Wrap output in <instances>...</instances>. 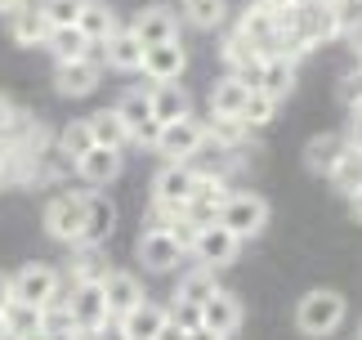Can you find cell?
<instances>
[{
	"label": "cell",
	"mask_w": 362,
	"mask_h": 340,
	"mask_svg": "<svg viewBox=\"0 0 362 340\" xmlns=\"http://www.w3.org/2000/svg\"><path fill=\"white\" fill-rule=\"evenodd\" d=\"M344 318H349V300H344L340 291H331V287L304 291L300 305H296V327H300V336H309V340L336 336L344 327Z\"/></svg>",
	"instance_id": "6da1fadb"
},
{
	"label": "cell",
	"mask_w": 362,
	"mask_h": 340,
	"mask_svg": "<svg viewBox=\"0 0 362 340\" xmlns=\"http://www.w3.org/2000/svg\"><path fill=\"white\" fill-rule=\"evenodd\" d=\"M67 295V278L54 264H23L18 273L9 278V300H23L45 314L49 305H59Z\"/></svg>",
	"instance_id": "7a4b0ae2"
},
{
	"label": "cell",
	"mask_w": 362,
	"mask_h": 340,
	"mask_svg": "<svg viewBox=\"0 0 362 340\" xmlns=\"http://www.w3.org/2000/svg\"><path fill=\"white\" fill-rule=\"evenodd\" d=\"M86 215H90V193H54L45 202V233L63 246L86 242Z\"/></svg>",
	"instance_id": "3957f363"
},
{
	"label": "cell",
	"mask_w": 362,
	"mask_h": 340,
	"mask_svg": "<svg viewBox=\"0 0 362 340\" xmlns=\"http://www.w3.org/2000/svg\"><path fill=\"white\" fill-rule=\"evenodd\" d=\"M269 202H264L259 193H250V188H238V193H228V202L224 210H219V224L238 237V242H250V237H259L264 229H269Z\"/></svg>",
	"instance_id": "277c9868"
},
{
	"label": "cell",
	"mask_w": 362,
	"mask_h": 340,
	"mask_svg": "<svg viewBox=\"0 0 362 340\" xmlns=\"http://www.w3.org/2000/svg\"><path fill=\"white\" fill-rule=\"evenodd\" d=\"M291 27L309 40V45H331V40L344 36V27L336 18V9H331V0H300V9L291 13Z\"/></svg>",
	"instance_id": "5b68a950"
},
{
	"label": "cell",
	"mask_w": 362,
	"mask_h": 340,
	"mask_svg": "<svg viewBox=\"0 0 362 340\" xmlns=\"http://www.w3.org/2000/svg\"><path fill=\"white\" fill-rule=\"evenodd\" d=\"M63 300H67V314H72V327L86 336V340L99 332L107 318H112V314H107L103 282H81V287H72V291L63 295Z\"/></svg>",
	"instance_id": "8992f818"
},
{
	"label": "cell",
	"mask_w": 362,
	"mask_h": 340,
	"mask_svg": "<svg viewBox=\"0 0 362 340\" xmlns=\"http://www.w3.org/2000/svg\"><path fill=\"white\" fill-rule=\"evenodd\" d=\"M192 193H197V170L188 162H165L152 175V202L165 206V210H184Z\"/></svg>",
	"instance_id": "52a82bcc"
},
{
	"label": "cell",
	"mask_w": 362,
	"mask_h": 340,
	"mask_svg": "<svg viewBox=\"0 0 362 340\" xmlns=\"http://www.w3.org/2000/svg\"><path fill=\"white\" fill-rule=\"evenodd\" d=\"M161 152L165 162H197V152L206 148V130H202V121L197 117H184V121H170V125H161V135H157V144H152Z\"/></svg>",
	"instance_id": "ba28073f"
},
{
	"label": "cell",
	"mask_w": 362,
	"mask_h": 340,
	"mask_svg": "<svg viewBox=\"0 0 362 340\" xmlns=\"http://www.w3.org/2000/svg\"><path fill=\"white\" fill-rule=\"evenodd\" d=\"M112 108H117V117L125 125V135H130V144H144V148L157 144L161 125H157V117H152V108H148V90H125Z\"/></svg>",
	"instance_id": "9c48e42d"
},
{
	"label": "cell",
	"mask_w": 362,
	"mask_h": 340,
	"mask_svg": "<svg viewBox=\"0 0 362 340\" xmlns=\"http://www.w3.org/2000/svg\"><path fill=\"white\" fill-rule=\"evenodd\" d=\"M192 264H202V268H228V264H238V255H242V242L233 237L224 224H206V229L197 233V242H192Z\"/></svg>",
	"instance_id": "30bf717a"
},
{
	"label": "cell",
	"mask_w": 362,
	"mask_h": 340,
	"mask_svg": "<svg viewBox=\"0 0 362 340\" xmlns=\"http://www.w3.org/2000/svg\"><path fill=\"white\" fill-rule=\"evenodd\" d=\"M103 85V59L99 50L90 54V59H76V63H59V72H54V90L63 98H86Z\"/></svg>",
	"instance_id": "8fae6325"
},
{
	"label": "cell",
	"mask_w": 362,
	"mask_h": 340,
	"mask_svg": "<svg viewBox=\"0 0 362 340\" xmlns=\"http://www.w3.org/2000/svg\"><path fill=\"white\" fill-rule=\"evenodd\" d=\"M179 260H184V246H179L165 229H144L139 233V264H144L148 273H175Z\"/></svg>",
	"instance_id": "7c38bea8"
},
{
	"label": "cell",
	"mask_w": 362,
	"mask_h": 340,
	"mask_svg": "<svg viewBox=\"0 0 362 340\" xmlns=\"http://www.w3.org/2000/svg\"><path fill=\"white\" fill-rule=\"evenodd\" d=\"M238 36L250 40L264 59L277 50V36H282V18H277L273 9H264V5H246L242 9V18H238Z\"/></svg>",
	"instance_id": "4fadbf2b"
},
{
	"label": "cell",
	"mask_w": 362,
	"mask_h": 340,
	"mask_svg": "<svg viewBox=\"0 0 362 340\" xmlns=\"http://www.w3.org/2000/svg\"><path fill=\"white\" fill-rule=\"evenodd\" d=\"M228 193H233L228 179H202V175H197V193L188 197L184 215L197 224V229H206V224H219V210H224Z\"/></svg>",
	"instance_id": "5bb4252c"
},
{
	"label": "cell",
	"mask_w": 362,
	"mask_h": 340,
	"mask_svg": "<svg viewBox=\"0 0 362 340\" xmlns=\"http://www.w3.org/2000/svg\"><path fill=\"white\" fill-rule=\"evenodd\" d=\"M130 32L144 40V50L148 45H165V40H179V13L165 9V5H144L134 13Z\"/></svg>",
	"instance_id": "9a60e30c"
},
{
	"label": "cell",
	"mask_w": 362,
	"mask_h": 340,
	"mask_svg": "<svg viewBox=\"0 0 362 340\" xmlns=\"http://www.w3.org/2000/svg\"><path fill=\"white\" fill-rule=\"evenodd\" d=\"M188 72V54L179 40H165V45H148L144 50V76L152 85H170Z\"/></svg>",
	"instance_id": "2e32d148"
},
{
	"label": "cell",
	"mask_w": 362,
	"mask_h": 340,
	"mask_svg": "<svg viewBox=\"0 0 362 340\" xmlns=\"http://www.w3.org/2000/svg\"><path fill=\"white\" fill-rule=\"evenodd\" d=\"M121 170H125V152H117V148H99V144H94L86 157H76V175L86 179L94 193L107 188L112 179H121Z\"/></svg>",
	"instance_id": "e0dca14e"
},
{
	"label": "cell",
	"mask_w": 362,
	"mask_h": 340,
	"mask_svg": "<svg viewBox=\"0 0 362 340\" xmlns=\"http://www.w3.org/2000/svg\"><path fill=\"white\" fill-rule=\"evenodd\" d=\"M224 67H228V76H238V81H246L250 90H255V81H259V72H264V54L250 45V40H242L238 32H228L224 36Z\"/></svg>",
	"instance_id": "ac0fdd59"
},
{
	"label": "cell",
	"mask_w": 362,
	"mask_h": 340,
	"mask_svg": "<svg viewBox=\"0 0 362 340\" xmlns=\"http://www.w3.org/2000/svg\"><path fill=\"white\" fill-rule=\"evenodd\" d=\"M103 67H117V72H144V40H139L130 27H121L117 36H107L99 45Z\"/></svg>",
	"instance_id": "d6986e66"
},
{
	"label": "cell",
	"mask_w": 362,
	"mask_h": 340,
	"mask_svg": "<svg viewBox=\"0 0 362 340\" xmlns=\"http://www.w3.org/2000/svg\"><path fill=\"white\" fill-rule=\"evenodd\" d=\"M202 327L228 340L233 332L242 327V300H238V295H233V291H224V287H219V291L211 295V300L202 305Z\"/></svg>",
	"instance_id": "ffe728a7"
},
{
	"label": "cell",
	"mask_w": 362,
	"mask_h": 340,
	"mask_svg": "<svg viewBox=\"0 0 362 340\" xmlns=\"http://www.w3.org/2000/svg\"><path fill=\"white\" fill-rule=\"evenodd\" d=\"M103 295H107V314H112V318H125L134 305L148 300L144 282H139L134 273H125V268H112V273L103 278Z\"/></svg>",
	"instance_id": "44dd1931"
},
{
	"label": "cell",
	"mask_w": 362,
	"mask_h": 340,
	"mask_svg": "<svg viewBox=\"0 0 362 340\" xmlns=\"http://www.w3.org/2000/svg\"><path fill=\"white\" fill-rule=\"evenodd\" d=\"M148 108H152V117H157V125H170V121L192 117V98H188V90L179 81L148 85Z\"/></svg>",
	"instance_id": "7402d4cb"
},
{
	"label": "cell",
	"mask_w": 362,
	"mask_h": 340,
	"mask_svg": "<svg viewBox=\"0 0 362 340\" xmlns=\"http://www.w3.org/2000/svg\"><path fill=\"white\" fill-rule=\"evenodd\" d=\"M117 322L125 327V336H130V340H157L165 332V322H170V309L157 305V300H144V305H134L130 314L117 318Z\"/></svg>",
	"instance_id": "603a6c76"
},
{
	"label": "cell",
	"mask_w": 362,
	"mask_h": 340,
	"mask_svg": "<svg viewBox=\"0 0 362 340\" xmlns=\"http://www.w3.org/2000/svg\"><path fill=\"white\" fill-rule=\"evenodd\" d=\"M76 27H81V36H86L94 50H99L107 36H117V32H121V23H117V9H107L103 0H86V5H81V18H76Z\"/></svg>",
	"instance_id": "cb8c5ba5"
},
{
	"label": "cell",
	"mask_w": 362,
	"mask_h": 340,
	"mask_svg": "<svg viewBox=\"0 0 362 340\" xmlns=\"http://www.w3.org/2000/svg\"><path fill=\"white\" fill-rule=\"evenodd\" d=\"M112 229H117V206H112V197H107V193H94V188H90L86 242H81V246H103L107 237H112Z\"/></svg>",
	"instance_id": "d4e9b609"
},
{
	"label": "cell",
	"mask_w": 362,
	"mask_h": 340,
	"mask_svg": "<svg viewBox=\"0 0 362 340\" xmlns=\"http://www.w3.org/2000/svg\"><path fill=\"white\" fill-rule=\"evenodd\" d=\"M112 268H107V255L103 246H72V260H67V282L81 287V282H103Z\"/></svg>",
	"instance_id": "484cf974"
},
{
	"label": "cell",
	"mask_w": 362,
	"mask_h": 340,
	"mask_svg": "<svg viewBox=\"0 0 362 340\" xmlns=\"http://www.w3.org/2000/svg\"><path fill=\"white\" fill-rule=\"evenodd\" d=\"M344 135H313L309 144H304V166H309V175H331L336 162L344 157Z\"/></svg>",
	"instance_id": "4316f807"
},
{
	"label": "cell",
	"mask_w": 362,
	"mask_h": 340,
	"mask_svg": "<svg viewBox=\"0 0 362 340\" xmlns=\"http://www.w3.org/2000/svg\"><path fill=\"white\" fill-rule=\"evenodd\" d=\"M45 50L54 54V63H76V59H90L94 54V45L81 36V27H49Z\"/></svg>",
	"instance_id": "83f0119b"
},
{
	"label": "cell",
	"mask_w": 362,
	"mask_h": 340,
	"mask_svg": "<svg viewBox=\"0 0 362 340\" xmlns=\"http://www.w3.org/2000/svg\"><path fill=\"white\" fill-rule=\"evenodd\" d=\"M259 94H269L273 103H282V98H291V90H296V63L286 59H264V72L255 81Z\"/></svg>",
	"instance_id": "f1b7e54d"
},
{
	"label": "cell",
	"mask_w": 362,
	"mask_h": 340,
	"mask_svg": "<svg viewBox=\"0 0 362 340\" xmlns=\"http://www.w3.org/2000/svg\"><path fill=\"white\" fill-rule=\"evenodd\" d=\"M202 130H206V144H215V148H228V152H242L250 144V130L238 121V117H206L202 121Z\"/></svg>",
	"instance_id": "f546056e"
},
{
	"label": "cell",
	"mask_w": 362,
	"mask_h": 340,
	"mask_svg": "<svg viewBox=\"0 0 362 340\" xmlns=\"http://www.w3.org/2000/svg\"><path fill=\"white\" fill-rule=\"evenodd\" d=\"M86 121H90V135H94V144H99V148H117V152L130 148V135H125L117 108H99V112H90Z\"/></svg>",
	"instance_id": "4dcf8cb0"
},
{
	"label": "cell",
	"mask_w": 362,
	"mask_h": 340,
	"mask_svg": "<svg viewBox=\"0 0 362 340\" xmlns=\"http://www.w3.org/2000/svg\"><path fill=\"white\" fill-rule=\"evenodd\" d=\"M246 98H250V85L238 76H224V81L211 85V112L215 117H242Z\"/></svg>",
	"instance_id": "1f68e13d"
},
{
	"label": "cell",
	"mask_w": 362,
	"mask_h": 340,
	"mask_svg": "<svg viewBox=\"0 0 362 340\" xmlns=\"http://www.w3.org/2000/svg\"><path fill=\"white\" fill-rule=\"evenodd\" d=\"M215 291H219V282H215V268H202V264H192L188 273H179L175 300H184V305H206Z\"/></svg>",
	"instance_id": "d6a6232c"
},
{
	"label": "cell",
	"mask_w": 362,
	"mask_h": 340,
	"mask_svg": "<svg viewBox=\"0 0 362 340\" xmlns=\"http://www.w3.org/2000/svg\"><path fill=\"white\" fill-rule=\"evenodd\" d=\"M9 36H13V45H23V50H36V45H45V36H49V23L40 18V9H36V5H27L23 13H13V18H9Z\"/></svg>",
	"instance_id": "836d02e7"
},
{
	"label": "cell",
	"mask_w": 362,
	"mask_h": 340,
	"mask_svg": "<svg viewBox=\"0 0 362 340\" xmlns=\"http://www.w3.org/2000/svg\"><path fill=\"white\" fill-rule=\"evenodd\" d=\"M179 18L188 27H197V32H215V27H224V18H228V0H184Z\"/></svg>",
	"instance_id": "e575fe53"
},
{
	"label": "cell",
	"mask_w": 362,
	"mask_h": 340,
	"mask_svg": "<svg viewBox=\"0 0 362 340\" xmlns=\"http://www.w3.org/2000/svg\"><path fill=\"white\" fill-rule=\"evenodd\" d=\"M327 183L344 197V202H349V197H358V193H362V152L344 148V157H340V162H336V170L327 175Z\"/></svg>",
	"instance_id": "d590c367"
},
{
	"label": "cell",
	"mask_w": 362,
	"mask_h": 340,
	"mask_svg": "<svg viewBox=\"0 0 362 340\" xmlns=\"http://www.w3.org/2000/svg\"><path fill=\"white\" fill-rule=\"evenodd\" d=\"M0 327H5V340H18L27 332H40L45 322H40V309L23 305V300H9L5 309H0Z\"/></svg>",
	"instance_id": "8d00e7d4"
},
{
	"label": "cell",
	"mask_w": 362,
	"mask_h": 340,
	"mask_svg": "<svg viewBox=\"0 0 362 340\" xmlns=\"http://www.w3.org/2000/svg\"><path fill=\"white\" fill-rule=\"evenodd\" d=\"M90 148H94V135H90V121H86V117L67 121L63 130H59V152H63L72 166H76V157H86Z\"/></svg>",
	"instance_id": "74e56055"
},
{
	"label": "cell",
	"mask_w": 362,
	"mask_h": 340,
	"mask_svg": "<svg viewBox=\"0 0 362 340\" xmlns=\"http://www.w3.org/2000/svg\"><path fill=\"white\" fill-rule=\"evenodd\" d=\"M27 121H32V112H27L18 98L0 94V144H9V139H18L27 130Z\"/></svg>",
	"instance_id": "f35d334b"
},
{
	"label": "cell",
	"mask_w": 362,
	"mask_h": 340,
	"mask_svg": "<svg viewBox=\"0 0 362 340\" xmlns=\"http://www.w3.org/2000/svg\"><path fill=\"white\" fill-rule=\"evenodd\" d=\"M277 117V103H273V98L269 94H259V90H250V98H246V108H242V125H246V130L250 135H255V130H264V125H269Z\"/></svg>",
	"instance_id": "ab89813d"
},
{
	"label": "cell",
	"mask_w": 362,
	"mask_h": 340,
	"mask_svg": "<svg viewBox=\"0 0 362 340\" xmlns=\"http://www.w3.org/2000/svg\"><path fill=\"white\" fill-rule=\"evenodd\" d=\"M81 5H86V0H36L40 18H45L49 27H76Z\"/></svg>",
	"instance_id": "60d3db41"
},
{
	"label": "cell",
	"mask_w": 362,
	"mask_h": 340,
	"mask_svg": "<svg viewBox=\"0 0 362 340\" xmlns=\"http://www.w3.org/2000/svg\"><path fill=\"white\" fill-rule=\"evenodd\" d=\"M170 322L184 332H197L202 327V305H184V300H170Z\"/></svg>",
	"instance_id": "b9f144b4"
},
{
	"label": "cell",
	"mask_w": 362,
	"mask_h": 340,
	"mask_svg": "<svg viewBox=\"0 0 362 340\" xmlns=\"http://www.w3.org/2000/svg\"><path fill=\"white\" fill-rule=\"evenodd\" d=\"M165 233H170L175 242L184 246V255H188V251H192V242H197V233H202V229H197V224H192L188 215H179V220H175V224H170V229H165Z\"/></svg>",
	"instance_id": "7bdbcfd3"
},
{
	"label": "cell",
	"mask_w": 362,
	"mask_h": 340,
	"mask_svg": "<svg viewBox=\"0 0 362 340\" xmlns=\"http://www.w3.org/2000/svg\"><path fill=\"white\" fill-rule=\"evenodd\" d=\"M331 9H336V18H340L344 32H349L354 23H362V0H331Z\"/></svg>",
	"instance_id": "ee69618b"
},
{
	"label": "cell",
	"mask_w": 362,
	"mask_h": 340,
	"mask_svg": "<svg viewBox=\"0 0 362 340\" xmlns=\"http://www.w3.org/2000/svg\"><path fill=\"white\" fill-rule=\"evenodd\" d=\"M90 340H130V336H125V327H121V322H117V318H107V322H103V327H99V332H94Z\"/></svg>",
	"instance_id": "f6af8a7d"
},
{
	"label": "cell",
	"mask_w": 362,
	"mask_h": 340,
	"mask_svg": "<svg viewBox=\"0 0 362 340\" xmlns=\"http://www.w3.org/2000/svg\"><path fill=\"white\" fill-rule=\"evenodd\" d=\"M250 5H264V9H273L277 18H282V13H296L300 9V0H250Z\"/></svg>",
	"instance_id": "bcb514c9"
},
{
	"label": "cell",
	"mask_w": 362,
	"mask_h": 340,
	"mask_svg": "<svg viewBox=\"0 0 362 340\" xmlns=\"http://www.w3.org/2000/svg\"><path fill=\"white\" fill-rule=\"evenodd\" d=\"M344 144H349L354 152H362V121H358V117H349V130H344Z\"/></svg>",
	"instance_id": "7dc6e473"
},
{
	"label": "cell",
	"mask_w": 362,
	"mask_h": 340,
	"mask_svg": "<svg viewBox=\"0 0 362 340\" xmlns=\"http://www.w3.org/2000/svg\"><path fill=\"white\" fill-rule=\"evenodd\" d=\"M340 40H344V45H349V50L358 54V59H362V23H354V27H349V32H344Z\"/></svg>",
	"instance_id": "c3c4849f"
},
{
	"label": "cell",
	"mask_w": 362,
	"mask_h": 340,
	"mask_svg": "<svg viewBox=\"0 0 362 340\" xmlns=\"http://www.w3.org/2000/svg\"><path fill=\"white\" fill-rule=\"evenodd\" d=\"M362 94V85H358V76H344V85H340V98H344V103H349L354 108V98Z\"/></svg>",
	"instance_id": "681fc988"
},
{
	"label": "cell",
	"mask_w": 362,
	"mask_h": 340,
	"mask_svg": "<svg viewBox=\"0 0 362 340\" xmlns=\"http://www.w3.org/2000/svg\"><path fill=\"white\" fill-rule=\"evenodd\" d=\"M27 5H32V0H0V18H5V23H9V18H13V13H23Z\"/></svg>",
	"instance_id": "f907efd6"
},
{
	"label": "cell",
	"mask_w": 362,
	"mask_h": 340,
	"mask_svg": "<svg viewBox=\"0 0 362 340\" xmlns=\"http://www.w3.org/2000/svg\"><path fill=\"white\" fill-rule=\"evenodd\" d=\"M45 340H86L76 327H59V332H45Z\"/></svg>",
	"instance_id": "816d5d0a"
},
{
	"label": "cell",
	"mask_w": 362,
	"mask_h": 340,
	"mask_svg": "<svg viewBox=\"0 0 362 340\" xmlns=\"http://www.w3.org/2000/svg\"><path fill=\"white\" fill-rule=\"evenodd\" d=\"M0 183H9V148L0 144Z\"/></svg>",
	"instance_id": "f5cc1de1"
},
{
	"label": "cell",
	"mask_w": 362,
	"mask_h": 340,
	"mask_svg": "<svg viewBox=\"0 0 362 340\" xmlns=\"http://www.w3.org/2000/svg\"><path fill=\"white\" fill-rule=\"evenodd\" d=\"M349 215H354V224H362V193L349 197Z\"/></svg>",
	"instance_id": "db71d44e"
},
{
	"label": "cell",
	"mask_w": 362,
	"mask_h": 340,
	"mask_svg": "<svg viewBox=\"0 0 362 340\" xmlns=\"http://www.w3.org/2000/svg\"><path fill=\"white\" fill-rule=\"evenodd\" d=\"M184 340H224V336H215V332H206V327H197V332H188Z\"/></svg>",
	"instance_id": "11a10c76"
},
{
	"label": "cell",
	"mask_w": 362,
	"mask_h": 340,
	"mask_svg": "<svg viewBox=\"0 0 362 340\" xmlns=\"http://www.w3.org/2000/svg\"><path fill=\"white\" fill-rule=\"evenodd\" d=\"M9 305V278H0V309Z\"/></svg>",
	"instance_id": "9f6ffc18"
},
{
	"label": "cell",
	"mask_w": 362,
	"mask_h": 340,
	"mask_svg": "<svg viewBox=\"0 0 362 340\" xmlns=\"http://www.w3.org/2000/svg\"><path fill=\"white\" fill-rule=\"evenodd\" d=\"M349 117H358V121H362V94L354 98V108H349Z\"/></svg>",
	"instance_id": "6f0895ef"
},
{
	"label": "cell",
	"mask_w": 362,
	"mask_h": 340,
	"mask_svg": "<svg viewBox=\"0 0 362 340\" xmlns=\"http://www.w3.org/2000/svg\"><path fill=\"white\" fill-rule=\"evenodd\" d=\"M18 340H45V327H40V332H27V336H18Z\"/></svg>",
	"instance_id": "680465c9"
},
{
	"label": "cell",
	"mask_w": 362,
	"mask_h": 340,
	"mask_svg": "<svg viewBox=\"0 0 362 340\" xmlns=\"http://www.w3.org/2000/svg\"><path fill=\"white\" fill-rule=\"evenodd\" d=\"M354 76H358V85H362V59H358V72H354Z\"/></svg>",
	"instance_id": "91938a15"
},
{
	"label": "cell",
	"mask_w": 362,
	"mask_h": 340,
	"mask_svg": "<svg viewBox=\"0 0 362 340\" xmlns=\"http://www.w3.org/2000/svg\"><path fill=\"white\" fill-rule=\"evenodd\" d=\"M0 340H5V327H0Z\"/></svg>",
	"instance_id": "94428289"
},
{
	"label": "cell",
	"mask_w": 362,
	"mask_h": 340,
	"mask_svg": "<svg viewBox=\"0 0 362 340\" xmlns=\"http://www.w3.org/2000/svg\"><path fill=\"white\" fill-rule=\"evenodd\" d=\"M358 340H362V327H358Z\"/></svg>",
	"instance_id": "6125c7cd"
}]
</instances>
